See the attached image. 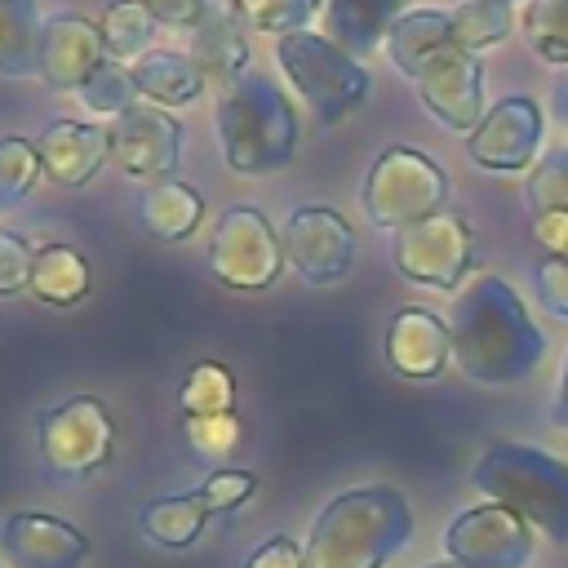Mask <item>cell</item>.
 Returning a JSON list of instances; mask_svg holds the SVG:
<instances>
[{
    "label": "cell",
    "mask_w": 568,
    "mask_h": 568,
    "mask_svg": "<svg viewBox=\"0 0 568 568\" xmlns=\"http://www.w3.org/2000/svg\"><path fill=\"white\" fill-rule=\"evenodd\" d=\"M448 337L453 364L479 386L524 382L546 355L541 328L528 320V306L501 275H479L453 297Z\"/></svg>",
    "instance_id": "cell-1"
},
{
    "label": "cell",
    "mask_w": 568,
    "mask_h": 568,
    "mask_svg": "<svg viewBox=\"0 0 568 568\" xmlns=\"http://www.w3.org/2000/svg\"><path fill=\"white\" fill-rule=\"evenodd\" d=\"M413 541V506L390 484H359L320 506L306 532V568H386Z\"/></svg>",
    "instance_id": "cell-2"
},
{
    "label": "cell",
    "mask_w": 568,
    "mask_h": 568,
    "mask_svg": "<svg viewBox=\"0 0 568 568\" xmlns=\"http://www.w3.org/2000/svg\"><path fill=\"white\" fill-rule=\"evenodd\" d=\"M213 124H217V151L231 173L262 178L297 155V138H302L297 111L288 93L262 71H248L217 93Z\"/></svg>",
    "instance_id": "cell-3"
},
{
    "label": "cell",
    "mask_w": 568,
    "mask_h": 568,
    "mask_svg": "<svg viewBox=\"0 0 568 568\" xmlns=\"http://www.w3.org/2000/svg\"><path fill=\"white\" fill-rule=\"evenodd\" d=\"M470 484L493 501L515 510L532 532L568 541V466L528 444H493L470 466Z\"/></svg>",
    "instance_id": "cell-4"
},
{
    "label": "cell",
    "mask_w": 568,
    "mask_h": 568,
    "mask_svg": "<svg viewBox=\"0 0 568 568\" xmlns=\"http://www.w3.org/2000/svg\"><path fill=\"white\" fill-rule=\"evenodd\" d=\"M275 62L284 71V80L293 84V93L315 111L320 124H342L351 111H359V102L368 98V71L359 58H351L346 49H337L328 36L293 31L275 40Z\"/></svg>",
    "instance_id": "cell-5"
},
{
    "label": "cell",
    "mask_w": 568,
    "mask_h": 568,
    "mask_svg": "<svg viewBox=\"0 0 568 568\" xmlns=\"http://www.w3.org/2000/svg\"><path fill=\"white\" fill-rule=\"evenodd\" d=\"M444 200H448V173L413 146H386L368 164L359 186V209L377 231H404L413 222H426L444 213Z\"/></svg>",
    "instance_id": "cell-6"
},
{
    "label": "cell",
    "mask_w": 568,
    "mask_h": 568,
    "mask_svg": "<svg viewBox=\"0 0 568 568\" xmlns=\"http://www.w3.org/2000/svg\"><path fill=\"white\" fill-rule=\"evenodd\" d=\"M284 266H288L284 240L257 204L235 200L217 213L213 235H209V275L222 288H235V293L271 288Z\"/></svg>",
    "instance_id": "cell-7"
},
{
    "label": "cell",
    "mask_w": 568,
    "mask_h": 568,
    "mask_svg": "<svg viewBox=\"0 0 568 568\" xmlns=\"http://www.w3.org/2000/svg\"><path fill=\"white\" fill-rule=\"evenodd\" d=\"M36 448L49 475L58 479H89L111 462L115 448V422L102 399L93 395H67L49 404L36 422Z\"/></svg>",
    "instance_id": "cell-8"
},
{
    "label": "cell",
    "mask_w": 568,
    "mask_h": 568,
    "mask_svg": "<svg viewBox=\"0 0 568 568\" xmlns=\"http://www.w3.org/2000/svg\"><path fill=\"white\" fill-rule=\"evenodd\" d=\"M106 133H111V164L124 178H133L142 186L178 178V164L186 151V129L169 106L138 98L115 124H106Z\"/></svg>",
    "instance_id": "cell-9"
},
{
    "label": "cell",
    "mask_w": 568,
    "mask_h": 568,
    "mask_svg": "<svg viewBox=\"0 0 568 568\" xmlns=\"http://www.w3.org/2000/svg\"><path fill=\"white\" fill-rule=\"evenodd\" d=\"M390 262L404 280L426 288H457L475 266V231L457 213H435L395 231Z\"/></svg>",
    "instance_id": "cell-10"
},
{
    "label": "cell",
    "mask_w": 568,
    "mask_h": 568,
    "mask_svg": "<svg viewBox=\"0 0 568 568\" xmlns=\"http://www.w3.org/2000/svg\"><path fill=\"white\" fill-rule=\"evenodd\" d=\"M444 550H448V564L457 568H528L537 537L515 510L484 501L448 519Z\"/></svg>",
    "instance_id": "cell-11"
},
{
    "label": "cell",
    "mask_w": 568,
    "mask_h": 568,
    "mask_svg": "<svg viewBox=\"0 0 568 568\" xmlns=\"http://www.w3.org/2000/svg\"><path fill=\"white\" fill-rule=\"evenodd\" d=\"M280 240H284V262L306 284H333L355 262V231L333 204H297L284 217Z\"/></svg>",
    "instance_id": "cell-12"
},
{
    "label": "cell",
    "mask_w": 568,
    "mask_h": 568,
    "mask_svg": "<svg viewBox=\"0 0 568 568\" xmlns=\"http://www.w3.org/2000/svg\"><path fill=\"white\" fill-rule=\"evenodd\" d=\"M417 98H422V106L444 124V129H453V133H475L479 129V120L488 115V106H484V67H479V58L475 53H466V49H457V44H448V49H439L422 71H417Z\"/></svg>",
    "instance_id": "cell-13"
},
{
    "label": "cell",
    "mask_w": 568,
    "mask_h": 568,
    "mask_svg": "<svg viewBox=\"0 0 568 568\" xmlns=\"http://www.w3.org/2000/svg\"><path fill=\"white\" fill-rule=\"evenodd\" d=\"M537 142H541V106L528 93H506L497 106H488L479 129L466 138V155L479 169L519 173L532 164Z\"/></svg>",
    "instance_id": "cell-14"
},
{
    "label": "cell",
    "mask_w": 568,
    "mask_h": 568,
    "mask_svg": "<svg viewBox=\"0 0 568 568\" xmlns=\"http://www.w3.org/2000/svg\"><path fill=\"white\" fill-rule=\"evenodd\" d=\"M0 550L13 568H84L93 546L53 510H13L0 524Z\"/></svg>",
    "instance_id": "cell-15"
},
{
    "label": "cell",
    "mask_w": 568,
    "mask_h": 568,
    "mask_svg": "<svg viewBox=\"0 0 568 568\" xmlns=\"http://www.w3.org/2000/svg\"><path fill=\"white\" fill-rule=\"evenodd\" d=\"M106 62L102 27L89 22L84 13H49L44 18V40H40V80L58 93H80L98 67Z\"/></svg>",
    "instance_id": "cell-16"
},
{
    "label": "cell",
    "mask_w": 568,
    "mask_h": 568,
    "mask_svg": "<svg viewBox=\"0 0 568 568\" xmlns=\"http://www.w3.org/2000/svg\"><path fill=\"white\" fill-rule=\"evenodd\" d=\"M386 364L408 382H430L453 364V337L448 320H439L426 306H399L386 324Z\"/></svg>",
    "instance_id": "cell-17"
},
{
    "label": "cell",
    "mask_w": 568,
    "mask_h": 568,
    "mask_svg": "<svg viewBox=\"0 0 568 568\" xmlns=\"http://www.w3.org/2000/svg\"><path fill=\"white\" fill-rule=\"evenodd\" d=\"M36 155L53 186H84L111 160V133H106V124L62 115L36 133Z\"/></svg>",
    "instance_id": "cell-18"
},
{
    "label": "cell",
    "mask_w": 568,
    "mask_h": 568,
    "mask_svg": "<svg viewBox=\"0 0 568 568\" xmlns=\"http://www.w3.org/2000/svg\"><path fill=\"white\" fill-rule=\"evenodd\" d=\"M191 58L204 71V80L213 84H235L240 75H248V27L235 13V4H209V13L200 18V27L191 31Z\"/></svg>",
    "instance_id": "cell-19"
},
{
    "label": "cell",
    "mask_w": 568,
    "mask_h": 568,
    "mask_svg": "<svg viewBox=\"0 0 568 568\" xmlns=\"http://www.w3.org/2000/svg\"><path fill=\"white\" fill-rule=\"evenodd\" d=\"M133 213H138V226H142L151 240H160V244H182V240H191V235L200 231V222H204V200H200V191L186 186L182 178H164V182H151V186L138 191Z\"/></svg>",
    "instance_id": "cell-20"
},
{
    "label": "cell",
    "mask_w": 568,
    "mask_h": 568,
    "mask_svg": "<svg viewBox=\"0 0 568 568\" xmlns=\"http://www.w3.org/2000/svg\"><path fill=\"white\" fill-rule=\"evenodd\" d=\"M399 13V0H324V36L351 58H368L386 44Z\"/></svg>",
    "instance_id": "cell-21"
},
{
    "label": "cell",
    "mask_w": 568,
    "mask_h": 568,
    "mask_svg": "<svg viewBox=\"0 0 568 568\" xmlns=\"http://www.w3.org/2000/svg\"><path fill=\"white\" fill-rule=\"evenodd\" d=\"M129 75L138 84V98H146L155 106H169V111L195 102L209 89V80L195 67V58L191 53H178V49H151V53H142L129 67Z\"/></svg>",
    "instance_id": "cell-22"
},
{
    "label": "cell",
    "mask_w": 568,
    "mask_h": 568,
    "mask_svg": "<svg viewBox=\"0 0 568 568\" xmlns=\"http://www.w3.org/2000/svg\"><path fill=\"white\" fill-rule=\"evenodd\" d=\"M453 44V18L448 9H408L395 18L390 36H386V53L395 62V71H404L408 80H417V71Z\"/></svg>",
    "instance_id": "cell-23"
},
{
    "label": "cell",
    "mask_w": 568,
    "mask_h": 568,
    "mask_svg": "<svg viewBox=\"0 0 568 568\" xmlns=\"http://www.w3.org/2000/svg\"><path fill=\"white\" fill-rule=\"evenodd\" d=\"M40 40H44L40 0H0V75L4 80L40 75Z\"/></svg>",
    "instance_id": "cell-24"
},
{
    "label": "cell",
    "mask_w": 568,
    "mask_h": 568,
    "mask_svg": "<svg viewBox=\"0 0 568 568\" xmlns=\"http://www.w3.org/2000/svg\"><path fill=\"white\" fill-rule=\"evenodd\" d=\"M93 288V271L80 248L71 244H40L36 266H31V297L44 306H75Z\"/></svg>",
    "instance_id": "cell-25"
},
{
    "label": "cell",
    "mask_w": 568,
    "mask_h": 568,
    "mask_svg": "<svg viewBox=\"0 0 568 568\" xmlns=\"http://www.w3.org/2000/svg\"><path fill=\"white\" fill-rule=\"evenodd\" d=\"M204 524H209V510L191 493H164V497H151L138 510L142 537L160 550H186L204 532Z\"/></svg>",
    "instance_id": "cell-26"
},
{
    "label": "cell",
    "mask_w": 568,
    "mask_h": 568,
    "mask_svg": "<svg viewBox=\"0 0 568 568\" xmlns=\"http://www.w3.org/2000/svg\"><path fill=\"white\" fill-rule=\"evenodd\" d=\"M102 44L106 58L120 67H133L142 53H151V36H155V13L146 9V0H111L102 13Z\"/></svg>",
    "instance_id": "cell-27"
},
{
    "label": "cell",
    "mask_w": 568,
    "mask_h": 568,
    "mask_svg": "<svg viewBox=\"0 0 568 568\" xmlns=\"http://www.w3.org/2000/svg\"><path fill=\"white\" fill-rule=\"evenodd\" d=\"M178 408L182 417H217V413H235V377L226 364L217 359H200L186 368L182 386H178Z\"/></svg>",
    "instance_id": "cell-28"
},
{
    "label": "cell",
    "mask_w": 568,
    "mask_h": 568,
    "mask_svg": "<svg viewBox=\"0 0 568 568\" xmlns=\"http://www.w3.org/2000/svg\"><path fill=\"white\" fill-rule=\"evenodd\" d=\"M448 18H453V44L466 49V53L493 49L510 31V9L506 4H488V0H466V4L448 9Z\"/></svg>",
    "instance_id": "cell-29"
},
{
    "label": "cell",
    "mask_w": 568,
    "mask_h": 568,
    "mask_svg": "<svg viewBox=\"0 0 568 568\" xmlns=\"http://www.w3.org/2000/svg\"><path fill=\"white\" fill-rule=\"evenodd\" d=\"M80 98V106L89 111V115H102V124H115L133 102H138V84H133V75H129V67H120V62H102L98 67V75L75 93Z\"/></svg>",
    "instance_id": "cell-30"
},
{
    "label": "cell",
    "mask_w": 568,
    "mask_h": 568,
    "mask_svg": "<svg viewBox=\"0 0 568 568\" xmlns=\"http://www.w3.org/2000/svg\"><path fill=\"white\" fill-rule=\"evenodd\" d=\"M244 422L235 413H217V417H182V439L191 448L195 462L204 466H222L235 448H240Z\"/></svg>",
    "instance_id": "cell-31"
},
{
    "label": "cell",
    "mask_w": 568,
    "mask_h": 568,
    "mask_svg": "<svg viewBox=\"0 0 568 568\" xmlns=\"http://www.w3.org/2000/svg\"><path fill=\"white\" fill-rule=\"evenodd\" d=\"M235 13L244 18L248 31H266V36H293L306 31V22L315 18V9L324 0H231Z\"/></svg>",
    "instance_id": "cell-32"
},
{
    "label": "cell",
    "mask_w": 568,
    "mask_h": 568,
    "mask_svg": "<svg viewBox=\"0 0 568 568\" xmlns=\"http://www.w3.org/2000/svg\"><path fill=\"white\" fill-rule=\"evenodd\" d=\"M40 178H44V169H40L36 142L31 138H18V133L0 138V209L27 200Z\"/></svg>",
    "instance_id": "cell-33"
},
{
    "label": "cell",
    "mask_w": 568,
    "mask_h": 568,
    "mask_svg": "<svg viewBox=\"0 0 568 568\" xmlns=\"http://www.w3.org/2000/svg\"><path fill=\"white\" fill-rule=\"evenodd\" d=\"M253 493H257V475L253 470H240V466H217V470H209V479H200L191 488V497L209 510V519L240 510Z\"/></svg>",
    "instance_id": "cell-34"
},
{
    "label": "cell",
    "mask_w": 568,
    "mask_h": 568,
    "mask_svg": "<svg viewBox=\"0 0 568 568\" xmlns=\"http://www.w3.org/2000/svg\"><path fill=\"white\" fill-rule=\"evenodd\" d=\"M528 204L537 213H568V151H550L528 178Z\"/></svg>",
    "instance_id": "cell-35"
},
{
    "label": "cell",
    "mask_w": 568,
    "mask_h": 568,
    "mask_svg": "<svg viewBox=\"0 0 568 568\" xmlns=\"http://www.w3.org/2000/svg\"><path fill=\"white\" fill-rule=\"evenodd\" d=\"M36 244L13 231V226H0V297H18L31 288V266H36Z\"/></svg>",
    "instance_id": "cell-36"
},
{
    "label": "cell",
    "mask_w": 568,
    "mask_h": 568,
    "mask_svg": "<svg viewBox=\"0 0 568 568\" xmlns=\"http://www.w3.org/2000/svg\"><path fill=\"white\" fill-rule=\"evenodd\" d=\"M537 297L550 315L568 320V257H546L537 266Z\"/></svg>",
    "instance_id": "cell-37"
},
{
    "label": "cell",
    "mask_w": 568,
    "mask_h": 568,
    "mask_svg": "<svg viewBox=\"0 0 568 568\" xmlns=\"http://www.w3.org/2000/svg\"><path fill=\"white\" fill-rule=\"evenodd\" d=\"M244 568H306V550H302L293 537L275 532V537H266V541H257V546L248 550Z\"/></svg>",
    "instance_id": "cell-38"
},
{
    "label": "cell",
    "mask_w": 568,
    "mask_h": 568,
    "mask_svg": "<svg viewBox=\"0 0 568 568\" xmlns=\"http://www.w3.org/2000/svg\"><path fill=\"white\" fill-rule=\"evenodd\" d=\"M213 0H146V9L155 13V22L164 27H178V31H195L200 18L209 13Z\"/></svg>",
    "instance_id": "cell-39"
},
{
    "label": "cell",
    "mask_w": 568,
    "mask_h": 568,
    "mask_svg": "<svg viewBox=\"0 0 568 568\" xmlns=\"http://www.w3.org/2000/svg\"><path fill=\"white\" fill-rule=\"evenodd\" d=\"M532 235L546 248V257H568V213H537Z\"/></svg>",
    "instance_id": "cell-40"
},
{
    "label": "cell",
    "mask_w": 568,
    "mask_h": 568,
    "mask_svg": "<svg viewBox=\"0 0 568 568\" xmlns=\"http://www.w3.org/2000/svg\"><path fill=\"white\" fill-rule=\"evenodd\" d=\"M555 426L568 435V355H564V368H559V390H555Z\"/></svg>",
    "instance_id": "cell-41"
},
{
    "label": "cell",
    "mask_w": 568,
    "mask_h": 568,
    "mask_svg": "<svg viewBox=\"0 0 568 568\" xmlns=\"http://www.w3.org/2000/svg\"><path fill=\"white\" fill-rule=\"evenodd\" d=\"M426 568H457V564H426Z\"/></svg>",
    "instance_id": "cell-42"
},
{
    "label": "cell",
    "mask_w": 568,
    "mask_h": 568,
    "mask_svg": "<svg viewBox=\"0 0 568 568\" xmlns=\"http://www.w3.org/2000/svg\"><path fill=\"white\" fill-rule=\"evenodd\" d=\"M488 4H506V9H510V0H488Z\"/></svg>",
    "instance_id": "cell-43"
}]
</instances>
